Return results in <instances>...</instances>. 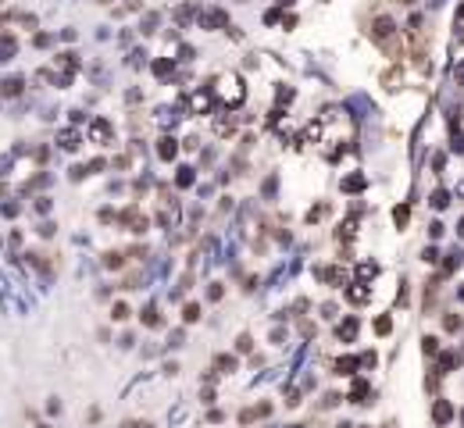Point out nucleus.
I'll return each instance as SVG.
<instances>
[{"label": "nucleus", "instance_id": "1", "mask_svg": "<svg viewBox=\"0 0 464 428\" xmlns=\"http://www.w3.org/2000/svg\"><path fill=\"white\" fill-rule=\"evenodd\" d=\"M18 50V43H15V36H4V40H0V61H8L11 54Z\"/></svg>", "mask_w": 464, "mask_h": 428}, {"label": "nucleus", "instance_id": "2", "mask_svg": "<svg viewBox=\"0 0 464 428\" xmlns=\"http://www.w3.org/2000/svg\"><path fill=\"white\" fill-rule=\"evenodd\" d=\"M354 332H357V318H346V321L339 325V339H350Z\"/></svg>", "mask_w": 464, "mask_h": 428}, {"label": "nucleus", "instance_id": "3", "mask_svg": "<svg viewBox=\"0 0 464 428\" xmlns=\"http://www.w3.org/2000/svg\"><path fill=\"white\" fill-rule=\"evenodd\" d=\"M158 153H161V157H165V161H172V157H175V139H161V146H158Z\"/></svg>", "mask_w": 464, "mask_h": 428}, {"label": "nucleus", "instance_id": "4", "mask_svg": "<svg viewBox=\"0 0 464 428\" xmlns=\"http://www.w3.org/2000/svg\"><path fill=\"white\" fill-rule=\"evenodd\" d=\"M57 143H61L64 150H75V146H79V136H75V132H61V136H57Z\"/></svg>", "mask_w": 464, "mask_h": 428}, {"label": "nucleus", "instance_id": "5", "mask_svg": "<svg viewBox=\"0 0 464 428\" xmlns=\"http://www.w3.org/2000/svg\"><path fill=\"white\" fill-rule=\"evenodd\" d=\"M336 368H339V375H350V371L357 368V361H354V357H339V361H336Z\"/></svg>", "mask_w": 464, "mask_h": 428}, {"label": "nucleus", "instance_id": "6", "mask_svg": "<svg viewBox=\"0 0 464 428\" xmlns=\"http://www.w3.org/2000/svg\"><path fill=\"white\" fill-rule=\"evenodd\" d=\"M93 136H97V139H111V125H107V122H97V125H93Z\"/></svg>", "mask_w": 464, "mask_h": 428}, {"label": "nucleus", "instance_id": "7", "mask_svg": "<svg viewBox=\"0 0 464 428\" xmlns=\"http://www.w3.org/2000/svg\"><path fill=\"white\" fill-rule=\"evenodd\" d=\"M143 321H146V325H158V321H161V318H158V307H146V314H143Z\"/></svg>", "mask_w": 464, "mask_h": 428}, {"label": "nucleus", "instance_id": "8", "mask_svg": "<svg viewBox=\"0 0 464 428\" xmlns=\"http://www.w3.org/2000/svg\"><path fill=\"white\" fill-rule=\"evenodd\" d=\"M18 90H22V79H8V82H4V93H8V97L18 93Z\"/></svg>", "mask_w": 464, "mask_h": 428}, {"label": "nucleus", "instance_id": "9", "mask_svg": "<svg viewBox=\"0 0 464 428\" xmlns=\"http://www.w3.org/2000/svg\"><path fill=\"white\" fill-rule=\"evenodd\" d=\"M104 264H107V268H122V253H107Z\"/></svg>", "mask_w": 464, "mask_h": 428}, {"label": "nucleus", "instance_id": "10", "mask_svg": "<svg viewBox=\"0 0 464 428\" xmlns=\"http://www.w3.org/2000/svg\"><path fill=\"white\" fill-rule=\"evenodd\" d=\"M182 314H186V321H197V318H200V310H197V303H189Z\"/></svg>", "mask_w": 464, "mask_h": 428}, {"label": "nucleus", "instance_id": "11", "mask_svg": "<svg viewBox=\"0 0 464 428\" xmlns=\"http://www.w3.org/2000/svg\"><path fill=\"white\" fill-rule=\"evenodd\" d=\"M114 318L125 321V318H129V307H125V303H114Z\"/></svg>", "mask_w": 464, "mask_h": 428}, {"label": "nucleus", "instance_id": "12", "mask_svg": "<svg viewBox=\"0 0 464 428\" xmlns=\"http://www.w3.org/2000/svg\"><path fill=\"white\" fill-rule=\"evenodd\" d=\"M432 204H436V207H446V204H450V197H446V193H436Z\"/></svg>", "mask_w": 464, "mask_h": 428}, {"label": "nucleus", "instance_id": "13", "mask_svg": "<svg viewBox=\"0 0 464 428\" xmlns=\"http://www.w3.org/2000/svg\"><path fill=\"white\" fill-rule=\"evenodd\" d=\"M460 236H464V221H460Z\"/></svg>", "mask_w": 464, "mask_h": 428}, {"label": "nucleus", "instance_id": "14", "mask_svg": "<svg viewBox=\"0 0 464 428\" xmlns=\"http://www.w3.org/2000/svg\"><path fill=\"white\" fill-rule=\"evenodd\" d=\"M460 296H464V289H460Z\"/></svg>", "mask_w": 464, "mask_h": 428}, {"label": "nucleus", "instance_id": "15", "mask_svg": "<svg viewBox=\"0 0 464 428\" xmlns=\"http://www.w3.org/2000/svg\"><path fill=\"white\" fill-rule=\"evenodd\" d=\"M404 4H407V0H404Z\"/></svg>", "mask_w": 464, "mask_h": 428}]
</instances>
